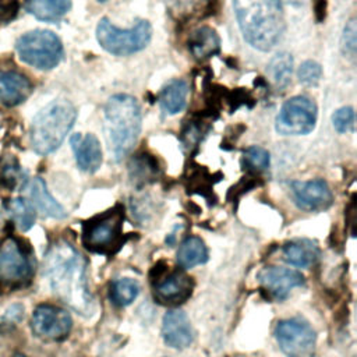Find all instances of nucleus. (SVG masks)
<instances>
[{
    "instance_id": "obj_1",
    "label": "nucleus",
    "mask_w": 357,
    "mask_h": 357,
    "mask_svg": "<svg viewBox=\"0 0 357 357\" xmlns=\"http://www.w3.org/2000/svg\"><path fill=\"white\" fill-rule=\"evenodd\" d=\"M45 275L53 293L81 315L93 312V298L86 282V262L67 241H57L45 258Z\"/></svg>"
},
{
    "instance_id": "obj_2",
    "label": "nucleus",
    "mask_w": 357,
    "mask_h": 357,
    "mask_svg": "<svg viewBox=\"0 0 357 357\" xmlns=\"http://www.w3.org/2000/svg\"><path fill=\"white\" fill-rule=\"evenodd\" d=\"M244 39L261 52L271 50L284 31L282 0H233Z\"/></svg>"
},
{
    "instance_id": "obj_3",
    "label": "nucleus",
    "mask_w": 357,
    "mask_h": 357,
    "mask_svg": "<svg viewBox=\"0 0 357 357\" xmlns=\"http://www.w3.org/2000/svg\"><path fill=\"white\" fill-rule=\"evenodd\" d=\"M105 132L114 162H120L134 148L141 132V107L135 98L117 93L105 105Z\"/></svg>"
},
{
    "instance_id": "obj_4",
    "label": "nucleus",
    "mask_w": 357,
    "mask_h": 357,
    "mask_svg": "<svg viewBox=\"0 0 357 357\" xmlns=\"http://www.w3.org/2000/svg\"><path fill=\"white\" fill-rule=\"evenodd\" d=\"M75 119L77 110L66 99H56L45 106L31 126V144L35 152L47 155L56 151L70 132Z\"/></svg>"
},
{
    "instance_id": "obj_5",
    "label": "nucleus",
    "mask_w": 357,
    "mask_h": 357,
    "mask_svg": "<svg viewBox=\"0 0 357 357\" xmlns=\"http://www.w3.org/2000/svg\"><path fill=\"white\" fill-rule=\"evenodd\" d=\"M15 50L18 57L38 70H52L63 59V45L56 33L35 29L18 38Z\"/></svg>"
},
{
    "instance_id": "obj_6",
    "label": "nucleus",
    "mask_w": 357,
    "mask_h": 357,
    "mask_svg": "<svg viewBox=\"0 0 357 357\" xmlns=\"http://www.w3.org/2000/svg\"><path fill=\"white\" fill-rule=\"evenodd\" d=\"M152 28L146 20H139L134 26L121 29L107 18H102L96 26V38L100 46L116 56H128L142 50L151 40Z\"/></svg>"
},
{
    "instance_id": "obj_7",
    "label": "nucleus",
    "mask_w": 357,
    "mask_h": 357,
    "mask_svg": "<svg viewBox=\"0 0 357 357\" xmlns=\"http://www.w3.org/2000/svg\"><path fill=\"white\" fill-rule=\"evenodd\" d=\"M33 264L22 243L10 236L0 245V284L15 289L28 283L32 276Z\"/></svg>"
},
{
    "instance_id": "obj_8",
    "label": "nucleus",
    "mask_w": 357,
    "mask_h": 357,
    "mask_svg": "<svg viewBox=\"0 0 357 357\" xmlns=\"http://www.w3.org/2000/svg\"><path fill=\"white\" fill-rule=\"evenodd\" d=\"M123 211L112 209L84 225L82 243L95 252H112L121 238Z\"/></svg>"
},
{
    "instance_id": "obj_9",
    "label": "nucleus",
    "mask_w": 357,
    "mask_h": 357,
    "mask_svg": "<svg viewBox=\"0 0 357 357\" xmlns=\"http://www.w3.org/2000/svg\"><path fill=\"white\" fill-rule=\"evenodd\" d=\"M317 106L307 96H294L283 103L276 117V131L282 135H304L314 130Z\"/></svg>"
},
{
    "instance_id": "obj_10",
    "label": "nucleus",
    "mask_w": 357,
    "mask_h": 357,
    "mask_svg": "<svg viewBox=\"0 0 357 357\" xmlns=\"http://www.w3.org/2000/svg\"><path fill=\"white\" fill-rule=\"evenodd\" d=\"M276 340L287 357H312L315 350V332L301 318H289L278 324Z\"/></svg>"
},
{
    "instance_id": "obj_11",
    "label": "nucleus",
    "mask_w": 357,
    "mask_h": 357,
    "mask_svg": "<svg viewBox=\"0 0 357 357\" xmlns=\"http://www.w3.org/2000/svg\"><path fill=\"white\" fill-rule=\"evenodd\" d=\"M73 326L70 314L52 304H42L35 308L32 315L33 333L45 340H63L67 337Z\"/></svg>"
},
{
    "instance_id": "obj_12",
    "label": "nucleus",
    "mask_w": 357,
    "mask_h": 357,
    "mask_svg": "<svg viewBox=\"0 0 357 357\" xmlns=\"http://www.w3.org/2000/svg\"><path fill=\"white\" fill-rule=\"evenodd\" d=\"M291 194L296 205L307 212L325 211L332 205L333 195L322 178L308 181H291Z\"/></svg>"
},
{
    "instance_id": "obj_13",
    "label": "nucleus",
    "mask_w": 357,
    "mask_h": 357,
    "mask_svg": "<svg viewBox=\"0 0 357 357\" xmlns=\"http://www.w3.org/2000/svg\"><path fill=\"white\" fill-rule=\"evenodd\" d=\"M192 289V278L178 269L156 273L153 282L155 297L163 304H178L185 301L191 296Z\"/></svg>"
},
{
    "instance_id": "obj_14",
    "label": "nucleus",
    "mask_w": 357,
    "mask_h": 357,
    "mask_svg": "<svg viewBox=\"0 0 357 357\" xmlns=\"http://www.w3.org/2000/svg\"><path fill=\"white\" fill-rule=\"evenodd\" d=\"M261 286L275 298H284L294 287L304 284V276L293 269L280 266H266L258 273Z\"/></svg>"
},
{
    "instance_id": "obj_15",
    "label": "nucleus",
    "mask_w": 357,
    "mask_h": 357,
    "mask_svg": "<svg viewBox=\"0 0 357 357\" xmlns=\"http://www.w3.org/2000/svg\"><path fill=\"white\" fill-rule=\"evenodd\" d=\"M162 336L167 346L185 349L192 343V328L187 314L178 308L169 310L163 317Z\"/></svg>"
},
{
    "instance_id": "obj_16",
    "label": "nucleus",
    "mask_w": 357,
    "mask_h": 357,
    "mask_svg": "<svg viewBox=\"0 0 357 357\" xmlns=\"http://www.w3.org/2000/svg\"><path fill=\"white\" fill-rule=\"evenodd\" d=\"M71 148L75 155L77 165L86 173H93L100 167L102 149L98 138L93 134H73L70 138Z\"/></svg>"
},
{
    "instance_id": "obj_17",
    "label": "nucleus",
    "mask_w": 357,
    "mask_h": 357,
    "mask_svg": "<svg viewBox=\"0 0 357 357\" xmlns=\"http://www.w3.org/2000/svg\"><path fill=\"white\" fill-rule=\"evenodd\" d=\"M32 92L29 79L11 70H0V103L8 107L21 105Z\"/></svg>"
},
{
    "instance_id": "obj_18",
    "label": "nucleus",
    "mask_w": 357,
    "mask_h": 357,
    "mask_svg": "<svg viewBox=\"0 0 357 357\" xmlns=\"http://www.w3.org/2000/svg\"><path fill=\"white\" fill-rule=\"evenodd\" d=\"M188 50L197 60H205L220 50V39L215 29L201 26L191 32L188 38Z\"/></svg>"
},
{
    "instance_id": "obj_19",
    "label": "nucleus",
    "mask_w": 357,
    "mask_h": 357,
    "mask_svg": "<svg viewBox=\"0 0 357 357\" xmlns=\"http://www.w3.org/2000/svg\"><path fill=\"white\" fill-rule=\"evenodd\" d=\"M318 257H319V248L311 240L298 238L287 243L283 247L284 261L298 268H307L312 265L318 259Z\"/></svg>"
},
{
    "instance_id": "obj_20",
    "label": "nucleus",
    "mask_w": 357,
    "mask_h": 357,
    "mask_svg": "<svg viewBox=\"0 0 357 357\" xmlns=\"http://www.w3.org/2000/svg\"><path fill=\"white\" fill-rule=\"evenodd\" d=\"M188 85L184 79H173L167 82L159 95L162 109L169 114H176L185 107Z\"/></svg>"
},
{
    "instance_id": "obj_21",
    "label": "nucleus",
    "mask_w": 357,
    "mask_h": 357,
    "mask_svg": "<svg viewBox=\"0 0 357 357\" xmlns=\"http://www.w3.org/2000/svg\"><path fill=\"white\" fill-rule=\"evenodd\" d=\"M71 7V0H28L26 10L38 20L54 22L61 20Z\"/></svg>"
},
{
    "instance_id": "obj_22",
    "label": "nucleus",
    "mask_w": 357,
    "mask_h": 357,
    "mask_svg": "<svg viewBox=\"0 0 357 357\" xmlns=\"http://www.w3.org/2000/svg\"><path fill=\"white\" fill-rule=\"evenodd\" d=\"M31 198L36 208L46 216L61 219L66 216L63 206L50 195L45 181L39 177L31 183Z\"/></svg>"
},
{
    "instance_id": "obj_23",
    "label": "nucleus",
    "mask_w": 357,
    "mask_h": 357,
    "mask_svg": "<svg viewBox=\"0 0 357 357\" xmlns=\"http://www.w3.org/2000/svg\"><path fill=\"white\" fill-rule=\"evenodd\" d=\"M208 261V250L199 237H187L177 250V264L184 268H192Z\"/></svg>"
},
{
    "instance_id": "obj_24",
    "label": "nucleus",
    "mask_w": 357,
    "mask_h": 357,
    "mask_svg": "<svg viewBox=\"0 0 357 357\" xmlns=\"http://www.w3.org/2000/svg\"><path fill=\"white\" fill-rule=\"evenodd\" d=\"M158 173V162L152 155L142 152L131 159L130 176L135 184H148L156 178Z\"/></svg>"
},
{
    "instance_id": "obj_25",
    "label": "nucleus",
    "mask_w": 357,
    "mask_h": 357,
    "mask_svg": "<svg viewBox=\"0 0 357 357\" xmlns=\"http://www.w3.org/2000/svg\"><path fill=\"white\" fill-rule=\"evenodd\" d=\"M268 73L275 82V85L280 89H284L291 79L293 74V57L287 52L278 53L273 56L268 64Z\"/></svg>"
},
{
    "instance_id": "obj_26",
    "label": "nucleus",
    "mask_w": 357,
    "mask_h": 357,
    "mask_svg": "<svg viewBox=\"0 0 357 357\" xmlns=\"http://www.w3.org/2000/svg\"><path fill=\"white\" fill-rule=\"evenodd\" d=\"M139 293V284L134 279L130 278H121L116 279L110 284V300L113 304L119 307H126L131 304Z\"/></svg>"
},
{
    "instance_id": "obj_27",
    "label": "nucleus",
    "mask_w": 357,
    "mask_h": 357,
    "mask_svg": "<svg viewBox=\"0 0 357 357\" xmlns=\"http://www.w3.org/2000/svg\"><path fill=\"white\" fill-rule=\"evenodd\" d=\"M208 0H166L169 14L178 22H185L194 15H202Z\"/></svg>"
},
{
    "instance_id": "obj_28",
    "label": "nucleus",
    "mask_w": 357,
    "mask_h": 357,
    "mask_svg": "<svg viewBox=\"0 0 357 357\" xmlns=\"http://www.w3.org/2000/svg\"><path fill=\"white\" fill-rule=\"evenodd\" d=\"M7 209H8L13 220L15 222V225L18 226L20 230L26 231L35 223L33 206L25 198H14V199H11L8 206H7Z\"/></svg>"
},
{
    "instance_id": "obj_29",
    "label": "nucleus",
    "mask_w": 357,
    "mask_h": 357,
    "mask_svg": "<svg viewBox=\"0 0 357 357\" xmlns=\"http://www.w3.org/2000/svg\"><path fill=\"white\" fill-rule=\"evenodd\" d=\"M269 152L258 145L247 148L243 153V163L251 172H261L269 166Z\"/></svg>"
},
{
    "instance_id": "obj_30",
    "label": "nucleus",
    "mask_w": 357,
    "mask_h": 357,
    "mask_svg": "<svg viewBox=\"0 0 357 357\" xmlns=\"http://www.w3.org/2000/svg\"><path fill=\"white\" fill-rule=\"evenodd\" d=\"M297 75H298V79H300L301 84L308 85V86L317 85L319 82V79H321L322 68H321V66L317 61L307 60V61L301 63V66L298 67Z\"/></svg>"
},
{
    "instance_id": "obj_31",
    "label": "nucleus",
    "mask_w": 357,
    "mask_h": 357,
    "mask_svg": "<svg viewBox=\"0 0 357 357\" xmlns=\"http://www.w3.org/2000/svg\"><path fill=\"white\" fill-rule=\"evenodd\" d=\"M225 100L227 102L230 112H234L241 106L252 107V105L255 103L254 98L251 96V93L248 91H245V88H236L230 92H226Z\"/></svg>"
},
{
    "instance_id": "obj_32",
    "label": "nucleus",
    "mask_w": 357,
    "mask_h": 357,
    "mask_svg": "<svg viewBox=\"0 0 357 357\" xmlns=\"http://www.w3.org/2000/svg\"><path fill=\"white\" fill-rule=\"evenodd\" d=\"M332 123L336 131L347 132L354 127V110L350 106H344L337 109L332 116Z\"/></svg>"
},
{
    "instance_id": "obj_33",
    "label": "nucleus",
    "mask_w": 357,
    "mask_h": 357,
    "mask_svg": "<svg viewBox=\"0 0 357 357\" xmlns=\"http://www.w3.org/2000/svg\"><path fill=\"white\" fill-rule=\"evenodd\" d=\"M21 178V169L14 159H4L0 165V180L4 185L13 188Z\"/></svg>"
},
{
    "instance_id": "obj_34",
    "label": "nucleus",
    "mask_w": 357,
    "mask_h": 357,
    "mask_svg": "<svg viewBox=\"0 0 357 357\" xmlns=\"http://www.w3.org/2000/svg\"><path fill=\"white\" fill-rule=\"evenodd\" d=\"M357 28H356V20H350L347 25L344 26L343 36H342V47L344 53L354 56L356 53V43H357V36H356Z\"/></svg>"
},
{
    "instance_id": "obj_35",
    "label": "nucleus",
    "mask_w": 357,
    "mask_h": 357,
    "mask_svg": "<svg viewBox=\"0 0 357 357\" xmlns=\"http://www.w3.org/2000/svg\"><path fill=\"white\" fill-rule=\"evenodd\" d=\"M314 15H315L317 22H324V20L326 17V0H315Z\"/></svg>"
},
{
    "instance_id": "obj_36",
    "label": "nucleus",
    "mask_w": 357,
    "mask_h": 357,
    "mask_svg": "<svg viewBox=\"0 0 357 357\" xmlns=\"http://www.w3.org/2000/svg\"><path fill=\"white\" fill-rule=\"evenodd\" d=\"M284 1H287L291 6H301V4H304L305 0H284Z\"/></svg>"
},
{
    "instance_id": "obj_37",
    "label": "nucleus",
    "mask_w": 357,
    "mask_h": 357,
    "mask_svg": "<svg viewBox=\"0 0 357 357\" xmlns=\"http://www.w3.org/2000/svg\"><path fill=\"white\" fill-rule=\"evenodd\" d=\"M98 1H106V0H98Z\"/></svg>"
}]
</instances>
